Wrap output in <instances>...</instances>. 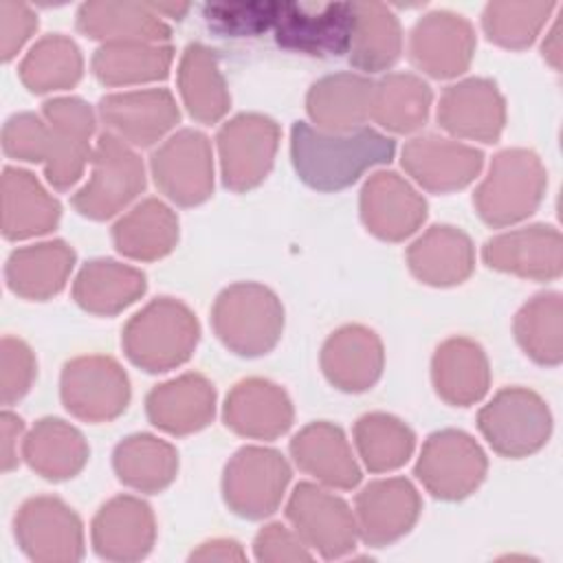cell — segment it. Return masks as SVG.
<instances>
[{
	"label": "cell",
	"mask_w": 563,
	"mask_h": 563,
	"mask_svg": "<svg viewBox=\"0 0 563 563\" xmlns=\"http://www.w3.org/2000/svg\"><path fill=\"white\" fill-rule=\"evenodd\" d=\"M2 147L4 154L18 161L29 163H46L51 136L48 123L31 112L13 114L2 130Z\"/></svg>",
	"instance_id": "47"
},
{
	"label": "cell",
	"mask_w": 563,
	"mask_h": 563,
	"mask_svg": "<svg viewBox=\"0 0 563 563\" xmlns=\"http://www.w3.org/2000/svg\"><path fill=\"white\" fill-rule=\"evenodd\" d=\"M255 556L257 561H310L312 554L306 550V543L299 534H292L282 523H271L262 528L255 537Z\"/></svg>",
	"instance_id": "50"
},
{
	"label": "cell",
	"mask_w": 563,
	"mask_h": 563,
	"mask_svg": "<svg viewBox=\"0 0 563 563\" xmlns=\"http://www.w3.org/2000/svg\"><path fill=\"white\" fill-rule=\"evenodd\" d=\"M0 427H2V471H11L18 464V438L24 429L22 420L18 416H13L11 411H4L0 418Z\"/></svg>",
	"instance_id": "51"
},
{
	"label": "cell",
	"mask_w": 563,
	"mask_h": 563,
	"mask_svg": "<svg viewBox=\"0 0 563 563\" xmlns=\"http://www.w3.org/2000/svg\"><path fill=\"white\" fill-rule=\"evenodd\" d=\"M222 416L238 435L273 440L290 429L292 405L279 385L266 378H246L227 394Z\"/></svg>",
	"instance_id": "24"
},
{
	"label": "cell",
	"mask_w": 563,
	"mask_h": 563,
	"mask_svg": "<svg viewBox=\"0 0 563 563\" xmlns=\"http://www.w3.org/2000/svg\"><path fill=\"white\" fill-rule=\"evenodd\" d=\"M18 545L40 563L79 561L84 554L81 521L70 506L57 497L26 499L13 521Z\"/></svg>",
	"instance_id": "11"
},
{
	"label": "cell",
	"mask_w": 563,
	"mask_h": 563,
	"mask_svg": "<svg viewBox=\"0 0 563 563\" xmlns=\"http://www.w3.org/2000/svg\"><path fill=\"white\" fill-rule=\"evenodd\" d=\"M561 295H534L515 317V336L521 350L541 365H559L563 358Z\"/></svg>",
	"instance_id": "43"
},
{
	"label": "cell",
	"mask_w": 563,
	"mask_h": 563,
	"mask_svg": "<svg viewBox=\"0 0 563 563\" xmlns=\"http://www.w3.org/2000/svg\"><path fill=\"white\" fill-rule=\"evenodd\" d=\"M59 202L46 194L40 180L24 169L2 172V233L7 240H24L48 233L59 220Z\"/></svg>",
	"instance_id": "32"
},
{
	"label": "cell",
	"mask_w": 563,
	"mask_h": 563,
	"mask_svg": "<svg viewBox=\"0 0 563 563\" xmlns=\"http://www.w3.org/2000/svg\"><path fill=\"white\" fill-rule=\"evenodd\" d=\"M62 402L86 422H108L130 402V380L110 356H79L62 369Z\"/></svg>",
	"instance_id": "9"
},
{
	"label": "cell",
	"mask_w": 563,
	"mask_h": 563,
	"mask_svg": "<svg viewBox=\"0 0 563 563\" xmlns=\"http://www.w3.org/2000/svg\"><path fill=\"white\" fill-rule=\"evenodd\" d=\"M286 2H216L205 7L211 29L224 35H257L277 24Z\"/></svg>",
	"instance_id": "46"
},
{
	"label": "cell",
	"mask_w": 563,
	"mask_h": 563,
	"mask_svg": "<svg viewBox=\"0 0 563 563\" xmlns=\"http://www.w3.org/2000/svg\"><path fill=\"white\" fill-rule=\"evenodd\" d=\"M174 48L169 44L112 42L92 55V73L106 86H130L165 79L169 75Z\"/></svg>",
	"instance_id": "38"
},
{
	"label": "cell",
	"mask_w": 563,
	"mask_h": 563,
	"mask_svg": "<svg viewBox=\"0 0 563 563\" xmlns=\"http://www.w3.org/2000/svg\"><path fill=\"white\" fill-rule=\"evenodd\" d=\"M288 482L290 466L279 451L244 446L224 468L222 495L235 515L262 519L277 510Z\"/></svg>",
	"instance_id": "7"
},
{
	"label": "cell",
	"mask_w": 563,
	"mask_h": 563,
	"mask_svg": "<svg viewBox=\"0 0 563 563\" xmlns=\"http://www.w3.org/2000/svg\"><path fill=\"white\" fill-rule=\"evenodd\" d=\"M200 336L196 314L178 299L161 297L150 301L123 328L125 356L145 372H167L194 354Z\"/></svg>",
	"instance_id": "2"
},
{
	"label": "cell",
	"mask_w": 563,
	"mask_h": 563,
	"mask_svg": "<svg viewBox=\"0 0 563 563\" xmlns=\"http://www.w3.org/2000/svg\"><path fill=\"white\" fill-rule=\"evenodd\" d=\"M545 185L541 158L532 150L508 147L493 156L488 176L473 194V205L490 227L515 224L534 213Z\"/></svg>",
	"instance_id": "3"
},
{
	"label": "cell",
	"mask_w": 563,
	"mask_h": 563,
	"mask_svg": "<svg viewBox=\"0 0 563 563\" xmlns=\"http://www.w3.org/2000/svg\"><path fill=\"white\" fill-rule=\"evenodd\" d=\"M361 218L376 238L400 242L424 222L427 202L396 172H376L361 189Z\"/></svg>",
	"instance_id": "17"
},
{
	"label": "cell",
	"mask_w": 563,
	"mask_h": 563,
	"mask_svg": "<svg viewBox=\"0 0 563 563\" xmlns=\"http://www.w3.org/2000/svg\"><path fill=\"white\" fill-rule=\"evenodd\" d=\"M73 264L75 251L62 240H51L13 251L7 260L4 277L15 295L44 301L66 286Z\"/></svg>",
	"instance_id": "33"
},
{
	"label": "cell",
	"mask_w": 563,
	"mask_h": 563,
	"mask_svg": "<svg viewBox=\"0 0 563 563\" xmlns=\"http://www.w3.org/2000/svg\"><path fill=\"white\" fill-rule=\"evenodd\" d=\"M156 187L176 205L194 207L213 191L211 143L198 130H180L152 154Z\"/></svg>",
	"instance_id": "12"
},
{
	"label": "cell",
	"mask_w": 563,
	"mask_h": 563,
	"mask_svg": "<svg viewBox=\"0 0 563 563\" xmlns=\"http://www.w3.org/2000/svg\"><path fill=\"white\" fill-rule=\"evenodd\" d=\"M77 29L92 37L112 42L161 44L169 40V26L154 4L141 2H86L77 11Z\"/></svg>",
	"instance_id": "30"
},
{
	"label": "cell",
	"mask_w": 563,
	"mask_h": 563,
	"mask_svg": "<svg viewBox=\"0 0 563 563\" xmlns=\"http://www.w3.org/2000/svg\"><path fill=\"white\" fill-rule=\"evenodd\" d=\"M554 7V2H490L482 13V26L497 46L521 51L537 40Z\"/></svg>",
	"instance_id": "45"
},
{
	"label": "cell",
	"mask_w": 563,
	"mask_h": 563,
	"mask_svg": "<svg viewBox=\"0 0 563 563\" xmlns=\"http://www.w3.org/2000/svg\"><path fill=\"white\" fill-rule=\"evenodd\" d=\"M543 57L552 64L554 70L561 68V22H556L550 35L543 42Z\"/></svg>",
	"instance_id": "53"
},
{
	"label": "cell",
	"mask_w": 563,
	"mask_h": 563,
	"mask_svg": "<svg viewBox=\"0 0 563 563\" xmlns=\"http://www.w3.org/2000/svg\"><path fill=\"white\" fill-rule=\"evenodd\" d=\"M99 114L119 139L134 145L156 143L180 119L178 106L165 88L108 95L99 101Z\"/></svg>",
	"instance_id": "23"
},
{
	"label": "cell",
	"mask_w": 563,
	"mask_h": 563,
	"mask_svg": "<svg viewBox=\"0 0 563 563\" xmlns=\"http://www.w3.org/2000/svg\"><path fill=\"white\" fill-rule=\"evenodd\" d=\"M211 323L231 352L260 356L277 345L284 330V308L266 286L242 282L216 297Z\"/></svg>",
	"instance_id": "4"
},
{
	"label": "cell",
	"mask_w": 563,
	"mask_h": 563,
	"mask_svg": "<svg viewBox=\"0 0 563 563\" xmlns=\"http://www.w3.org/2000/svg\"><path fill=\"white\" fill-rule=\"evenodd\" d=\"M189 559L191 561H242L244 552L235 541L216 539V541L202 543L196 552H191Z\"/></svg>",
	"instance_id": "52"
},
{
	"label": "cell",
	"mask_w": 563,
	"mask_h": 563,
	"mask_svg": "<svg viewBox=\"0 0 563 563\" xmlns=\"http://www.w3.org/2000/svg\"><path fill=\"white\" fill-rule=\"evenodd\" d=\"M411 62L435 79L462 75L475 53V31L471 22L451 11H433L420 18L409 40Z\"/></svg>",
	"instance_id": "16"
},
{
	"label": "cell",
	"mask_w": 563,
	"mask_h": 563,
	"mask_svg": "<svg viewBox=\"0 0 563 563\" xmlns=\"http://www.w3.org/2000/svg\"><path fill=\"white\" fill-rule=\"evenodd\" d=\"M84 59L66 35H46L31 46L20 64V79L31 92L73 88L81 79Z\"/></svg>",
	"instance_id": "42"
},
{
	"label": "cell",
	"mask_w": 563,
	"mask_h": 563,
	"mask_svg": "<svg viewBox=\"0 0 563 563\" xmlns=\"http://www.w3.org/2000/svg\"><path fill=\"white\" fill-rule=\"evenodd\" d=\"M407 264L422 284L455 286L473 273V242L455 227L435 224L407 249Z\"/></svg>",
	"instance_id": "28"
},
{
	"label": "cell",
	"mask_w": 563,
	"mask_h": 563,
	"mask_svg": "<svg viewBox=\"0 0 563 563\" xmlns=\"http://www.w3.org/2000/svg\"><path fill=\"white\" fill-rule=\"evenodd\" d=\"M438 121L453 136L495 143L506 123V103L490 79L471 77L442 92Z\"/></svg>",
	"instance_id": "18"
},
{
	"label": "cell",
	"mask_w": 563,
	"mask_h": 563,
	"mask_svg": "<svg viewBox=\"0 0 563 563\" xmlns=\"http://www.w3.org/2000/svg\"><path fill=\"white\" fill-rule=\"evenodd\" d=\"M178 88L189 114L200 123L220 121L231 103L218 59L202 44H189L178 66Z\"/></svg>",
	"instance_id": "39"
},
{
	"label": "cell",
	"mask_w": 563,
	"mask_h": 563,
	"mask_svg": "<svg viewBox=\"0 0 563 563\" xmlns=\"http://www.w3.org/2000/svg\"><path fill=\"white\" fill-rule=\"evenodd\" d=\"M482 257L486 266L528 279H554L563 271V240L550 224H532L490 238Z\"/></svg>",
	"instance_id": "19"
},
{
	"label": "cell",
	"mask_w": 563,
	"mask_h": 563,
	"mask_svg": "<svg viewBox=\"0 0 563 563\" xmlns=\"http://www.w3.org/2000/svg\"><path fill=\"white\" fill-rule=\"evenodd\" d=\"M420 495L402 477L376 479L356 497V526L367 545L380 548L407 534L420 515Z\"/></svg>",
	"instance_id": "21"
},
{
	"label": "cell",
	"mask_w": 563,
	"mask_h": 563,
	"mask_svg": "<svg viewBox=\"0 0 563 563\" xmlns=\"http://www.w3.org/2000/svg\"><path fill=\"white\" fill-rule=\"evenodd\" d=\"M354 31V4H297L286 2L277 24V44L308 55H343L350 51Z\"/></svg>",
	"instance_id": "15"
},
{
	"label": "cell",
	"mask_w": 563,
	"mask_h": 563,
	"mask_svg": "<svg viewBox=\"0 0 563 563\" xmlns=\"http://www.w3.org/2000/svg\"><path fill=\"white\" fill-rule=\"evenodd\" d=\"M156 7V11L158 13H167V15H172V18H176V20H180L185 13H187V4H154Z\"/></svg>",
	"instance_id": "54"
},
{
	"label": "cell",
	"mask_w": 563,
	"mask_h": 563,
	"mask_svg": "<svg viewBox=\"0 0 563 563\" xmlns=\"http://www.w3.org/2000/svg\"><path fill=\"white\" fill-rule=\"evenodd\" d=\"M112 242L121 255L132 260L165 257L178 242V218L165 202L147 198L112 227Z\"/></svg>",
	"instance_id": "35"
},
{
	"label": "cell",
	"mask_w": 563,
	"mask_h": 563,
	"mask_svg": "<svg viewBox=\"0 0 563 563\" xmlns=\"http://www.w3.org/2000/svg\"><path fill=\"white\" fill-rule=\"evenodd\" d=\"M383 343L365 325H343L332 332L321 350L325 378L343 391L369 389L383 372Z\"/></svg>",
	"instance_id": "25"
},
{
	"label": "cell",
	"mask_w": 563,
	"mask_h": 563,
	"mask_svg": "<svg viewBox=\"0 0 563 563\" xmlns=\"http://www.w3.org/2000/svg\"><path fill=\"white\" fill-rule=\"evenodd\" d=\"M92 176L73 196V207L92 220H106L130 205L145 187L141 158L112 132H103L92 152Z\"/></svg>",
	"instance_id": "6"
},
{
	"label": "cell",
	"mask_w": 563,
	"mask_h": 563,
	"mask_svg": "<svg viewBox=\"0 0 563 563\" xmlns=\"http://www.w3.org/2000/svg\"><path fill=\"white\" fill-rule=\"evenodd\" d=\"M431 378L438 396L455 407L482 400L490 385L488 358L479 343L466 336L446 339L431 361Z\"/></svg>",
	"instance_id": "27"
},
{
	"label": "cell",
	"mask_w": 563,
	"mask_h": 563,
	"mask_svg": "<svg viewBox=\"0 0 563 563\" xmlns=\"http://www.w3.org/2000/svg\"><path fill=\"white\" fill-rule=\"evenodd\" d=\"M222 180L233 191L257 187L273 167L279 145V125L264 114L244 112L218 132Z\"/></svg>",
	"instance_id": "10"
},
{
	"label": "cell",
	"mask_w": 563,
	"mask_h": 563,
	"mask_svg": "<svg viewBox=\"0 0 563 563\" xmlns=\"http://www.w3.org/2000/svg\"><path fill=\"white\" fill-rule=\"evenodd\" d=\"M48 123V158L44 163L46 180L55 189H68L79 180L90 158V134L95 130L92 108L77 97H57L44 103Z\"/></svg>",
	"instance_id": "14"
},
{
	"label": "cell",
	"mask_w": 563,
	"mask_h": 563,
	"mask_svg": "<svg viewBox=\"0 0 563 563\" xmlns=\"http://www.w3.org/2000/svg\"><path fill=\"white\" fill-rule=\"evenodd\" d=\"M154 539V512L132 495L110 499L92 519L95 552L108 561H139L152 550Z\"/></svg>",
	"instance_id": "22"
},
{
	"label": "cell",
	"mask_w": 563,
	"mask_h": 563,
	"mask_svg": "<svg viewBox=\"0 0 563 563\" xmlns=\"http://www.w3.org/2000/svg\"><path fill=\"white\" fill-rule=\"evenodd\" d=\"M402 48V33L394 11L380 2L354 4V31L350 64L358 70L378 73L396 64Z\"/></svg>",
	"instance_id": "37"
},
{
	"label": "cell",
	"mask_w": 563,
	"mask_h": 563,
	"mask_svg": "<svg viewBox=\"0 0 563 563\" xmlns=\"http://www.w3.org/2000/svg\"><path fill=\"white\" fill-rule=\"evenodd\" d=\"M295 464L334 488H354L361 468L352 455L345 433L332 422H312L290 440Z\"/></svg>",
	"instance_id": "29"
},
{
	"label": "cell",
	"mask_w": 563,
	"mask_h": 563,
	"mask_svg": "<svg viewBox=\"0 0 563 563\" xmlns=\"http://www.w3.org/2000/svg\"><path fill=\"white\" fill-rule=\"evenodd\" d=\"M394 152L396 143L372 128L332 134L314 130L303 121H295L290 130V156L295 172L317 191L350 187L369 167L389 163Z\"/></svg>",
	"instance_id": "1"
},
{
	"label": "cell",
	"mask_w": 563,
	"mask_h": 563,
	"mask_svg": "<svg viewBox=\"0 0 563 563\" xmlns=\"http://www.w3.org/2000/svg\"><path fill=\"white\" fill-rule=\"evenodd\" d=\"M33 378H35V356L31 347L15 336H4L2 352H0L2 402L11 405L20 400L31 389Z\"/></svg>",
	"instance_id": "48"
},
{
	"label": "cell",
	"mask_w": 563,
	"mask_h": 563,
	"mask_svg": "<svg viewBox=\"0 0 563 563\" xmlns=\"http://www.w3.org/2000/svg\"><path fill=\"white\" fill-rule=\"evenodd\" d=\"M354 440L365 466L385 473L402 466L416 446L413 431L389 413H365L354 424Z\"/></svg>",
	"instance_id": "44"
},
{
	"label": "cell",
	"mask_w": 563,
	"mask_h": 563,
	"mask_svg": "<svg viewBox=\"0 0 563 563\" xmlns=\"http://www.w3.org/2000/svg\"><path fill=\"white\" fill-rule=\"evenodd\" d=\"M374 84L354 73H336L312 84L306 97L310 119L325 132L345 134L358 130L369 117Z\"/></svg>",
	"instance_id": "31"
},
{
	"label": "cell",
	"mask_w": 563,
	"mask_h": 563,
	"mask_svg": "<svg viewBox=\"0 0 563 563\" xmlns=\"http://www.w3.org/2000/svg\"><path fill=\"white\" fill-rule=\"evenodd\" d=\"M482 446L464 431L442 429L422 444L416 477L438 499H462L471 495L486 475Z\"/></svg>",
	"instance_id": "8"
},
{
	"label": "cell",
	"mask_w": 563,
	"mask_h": 563,
	"mask_svg": "<svg viewBox=\"0 0 563 563\" xmlns=\"http://www.w3.org/2000/svg\"><path fill=\"white\" fill-rule=\"evenodd\" d=\"M145 409L154 427L172 435H187L211 422L216 389L205 376L189 372L156 385L145 398Z\"/></svg>",
	"instance_id": "26"
},
{
	"label": "cell",
	"mask_w": 563,
	"mask_h": 563,
	"mask_svg": "<svg viewBox=\"0 0 563 563\" xmlns=\"http://www.w3.org/2000/svg\"><path fill=\"white\" fill-rule=\"evenodd\" d=\"M22 455L35 473L62 482L84 468L88 462V444L73 424L59 418H42L24 438Z\"/></svg>",
	"instance_id": "34"
},
{
	"label": "cell",
	"mask_w": 563,
	"mask_h": 563,
	"mask_svg": "<svg viewBox=\"0 0 563 563\" xmlns=\"http://www.w3.org/2000/svg\"><path fill=\"white\" fill-rule=\"evenodd\" d=\"M37 29V15L22 2H0V53L2 62L15 57L24 42Z\"/></svg>",
	"instance_id": "49"
},
{
	"label": "cell",
	"mask_w": 563,
	"mask_h": 563,
	"mask_svg": "<svg viewBox=\"0 0 563 563\" xmlns=\"http://www.w3.org/2000/svg\"><path fill=\"white\" fill-rule=\"evenodd\" d=\"M484 154L442 136H416L402 147L405 172L424 189L446 194L466 187L482 169Z\"/></svg>",
	"instance_id": "20"
},
{
	"label": "cell",
	"mask_w": 563,
	"mask_h": 563,
	"mask_svg": "<svg viewBox=\"0 0 563 563\" xmlns=\"http://www.w3.org/2000/svg\"><path fill=\"white\" fill-rule=\"evenodd\" d=\"M431 106V88L416 75L391 73L374 84L369 117L383 128L405 134L418 130Z\"/></svg>",
	"instance_id": "41"
},
{
	"label": "cell",
	"mask_w": 563,
	"mask_h": 563,
	"mask_svg": "<svg viewBox=\"0 0 563 563\" xmlns=\"http://www.w3.org/2000/svg\"><path fill=\"white\" fill-rule=\"evenodd\" d=\"M112 464L125 486L141 493H158L174 482L178 453L161 438L136 433L117 444Z\"/></svg>",
	"instance_id": "40"
},
{
	"label": "cell",
	"mask_w": 563,
	"mask_h": 563,
	"mask_svg": "<svg viewBox=\"0 0 563 563\" xmlns=\"http://www.w3.org/2000/svg\"><path fill=\"white\" fill-rule=\"evenodd\" d=\"M477 427L495 453L526 457L539 451L552 431L545 400L526 387H506L477 413Z\"/></svg>",
	"instance_id": "5"
},
{
	"label": "cell",
	"mask_w": 563,
	"mask_h": 563,
	"mask_svg": "<svg viewBox=\"0 0 563 563\" xmlns=\"http://www.w3.org/2000/svg\"><path fill=\"white\" fill-rule=\"evenodd\" d=\"M286 515L299 539L314 548L323 559H339L356 545L358 526L354 512L341 497L317 484H297L286 506Z\"/></svg>",
	"instance_id": "13"
},
{
	"label": "cell",
	"mask_w": 563,
	"mask_h": 563,
	"mask_svg": "<svg viewBox=\"0 0 563 563\" xmlns=\"http://www.w3.org/2000/svg\"><path fill=\"white\" fill-rule=\"evenodd\" d=\"M145 286V275L139 268L114 260H92L79 271L73 297L84 310L110 317L134 303Z\"/></svg>",
	"instance_id": "36"
}]
</instances>
